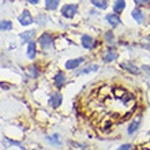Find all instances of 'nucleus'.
I'll return each instance as SVG.
<instances>
[{"label": "nucleus", "instance_id": "2", "mask_svg": "<svg viewBox=\"0 0 150 150\" xmlns=\"http://www.w3.org/2000/svg\"><path fill=\"white\" fill-rule=\"evenodd\" d=\"M76 12H78V6H76V4H66V6L62 8V15L68 18V19L74 18Z\"/></svg>", "mask_w": 150, "mask_h": 150}, {"label": "nucleus", "instance_id": "17", "mask_svg": "<svg viewBox=\"0 0 150 150\" xmlns=\"http://www.w3.org/2000/svg\"><path fill=\"white\" fill-rule=\"evenodd\" d=\"M116 57H117V53L113 51H109L105 53V56H104V62H105V63H109V62H113Z\"/></svg>", "mask_w": 150, "mask_h": 150}, {"label": "nucleus", "instance_id": "8", "mask_svg": "<svg viewBox=\"0 0 150 150\" xmlns=\"http://www.w3.org/2000/svg\"><path fill=\"white\" fill-rule=\"evenodd\" d=\"M82 63H83V57H78V59L68 60L67 63H66V68H67V70H75V68H78Z\"/></svg>", "mask_w": 150, "mask_h": 150}, {"label": "nucleus", "instance_id": "5", "mask_svg": "<svg viewBox=\"0 0 150 150\" xmlns=\"http://www.w3.org/2000/svg\"><path fill=\"white\" fill-rule=\"evenodd\" d=\"M120 67H122L123 70H126V71L131 72L132 75H139L141 74V70L132 63H122L120 64Z\"/></svg>", "mask_w": 150, "mask_h": 150}, {"label": "nucleus", "instance_id": "10", "mask_svg": "<svg viewBox=\"0 0 150 150\" xmlns=\"http://www.w3.org/2000/svg\"><path fill=\"white\" fill-rule=\"evenodd\" d=\"M139 124H141V119L139 117H137V119H134V120H132V122L130 123V126H128V128H127V132H128V134L130 135H132L135 132V131L138 130V127H139Z\"/></svg>", "mask_w": 150, "mask_h": 150}, {"label": "nucleus", "instance_id": "24", "mask_svg": "<svg viewBox=\"0 0 150 150\" xmlns=\"http://www.w3.org/2000/svg\"><path fill=\"white\" fill-rule=\"evenodd\" d=\"M29 3H32V4H37L38 3V0H28Z\"/></svg>", "mask_w": 150, "mask_h": 150}, {"label": "nucleus", "instance_id": "21", "mask_svg": "<svg viewBox=\"0 0 150 150\" xmlns=\"http://www.w3.org/2000/svg\"><path fill=\"white\" fill-rule=\"evenodd\" d=\"M105 40L108 42H112L113 41V33L112 32H105Z\"/></svg>", "mask_w": 150, "mask_h": 150}, {"label": "nucleus", "instance_id": "14", "mask_svg": "<svg viewBox=\"0 0 150 150\" xmlns=\"http://www.w3.org/2000/svg\"><path fill=\"white\" fill-rule=\"evenodd\" d=\"M131 15H132V18H134L138 23H141L143 21V18H145V15H143V12H142V10H139V8H135L134 11L131 12Z\"/></svg>", "mask_w": 150, "mask_h": 150}, {"label": "nucleus", "instance_id": "11", "mask_svg": "<svg viewBox=\"0 0 150 150\" xmlns=\"http://www.w3.org/2000/svg\"><path fill=\"white\" fill-rule=\"evenodd\" d=\"M53 81H55L56 87H62L64 85V82H66V75H64V72H57V74L55 75Z\"/></svg>", "mask_w": 150, "mask_h": 150}, {"label": "nucleus", "instance_id": "20", "mask_svg": "<svg viewBox=\"0 0 150 150\" xmlns=\"http://www.w3.org/2000/svg\"><path fill=\"white\" fill-rule=\"evenodd\" d=\"M12 23L10 21H1L0 22V30H11Z\"/></svg>", "mask_w": 150, "mask_h": 150}, {"label": "nucleus", "instance_id": "16", "mask_svg": "<svg viewBox=\"0 0 150 150\" xmlns=\"http://www.w3.org/2000/svg\"><path fill=\"white\" fill-rule=\"evenodd\" d=\"M91 4L94 7L100 8V10H105L108 7V1L107 0H91Z\"/></svg>", "mask_w": 150, "mask_h": 150}, {"label": "nucleus", "instance_id": "4", "mask_svg": "<svg viewBox=\"0 0 150 150\" xmlns=\"http://www.w3.org/2000/svg\"><path fill=\"white\" fill-rule=\"evenodd\" d=\"M81 41H82V47L86 48V49H93L96 45V41L93 37L87 36V34H83L82 38H81Z\"/></svg>", "mask_w": 150, "mask_h": 150}, {"label": "nucleus", "instance_id": "15", "mask_svg": "<svg viewBox=\"0 0 150 150\" xmlns=\"http://www.w3.org/2000/svg\"><path fill=\"white\" fill-rule=\"evenodd\" d=\"M59 3H60V0H45V7L49 11H53V10L57 8Z\"/></svg>", "mask_w": 150, "mask_h": 150}, {"label": "nucleus", "instance_id": "22", "mask_svg": "<svg viewBox=\"0 0 150 150\" xmlns=\"http://www.w3.org/2000/svg\"><path fill=\"white\" fill-rule=\"evenodd\" d=\"M117 150H132V145H130V143H124V145H122L120 147H117Z\"/></svg>", "mask_w": 150, "mask_h": 150}, {"label": "nucleus", "instance_id": "7", "mask_svg": "<svg viewBox=\"0 0 150 150\" xmlns=\"http://www.w3.org/2000/svg\"><path fill=\"white\" fill-rule=\"evenodd\" d=\"M105 21H107L108 23L111 25L112 28H116V26H119L120 25V18H119L117 14H108L107 16H105Z\"/></svg>", "mask_w": 150, "mask_h": 150}, {"label": "nucleus", "instance_id": "18", "mask_svg": "<svg viewBox=\"0 0 150 150\" xmlns=\"http://www.w3.org/2000/svg\"><path fill=\"white\" fill-rule=\"evenodd\" d=\"M98 70V66H90V67H86V68H82L81 71H78V75H83V74H89V72H94Z\"/></svg>", "mask_w": 150, "mask_h": 150}, {"label": "nucleus", "instance_id": "1", "mask_svg": "<svg viewBox=\"0 0 150 150\" xmlns=\"http://www.w3.org/2000/svg\"><path fill=\"white\" fill-rule=\"evenodd\" d=\"M38 42L42 49H49V48H52V45H53V37H52L49 33H42L38 38Z\"/></svg>", "mask_w": 150, "mask_h": 150}, {"label": "nucleus", "instance_id": "6", "mask_svg": "<svg viewBox=\"0 0 150 150\" xmlns=\"http://www.w3.org/2000/svg\"><path fill=\"white\" fill-rule=\"evenodd\" d=\"M62 101H63V97L60 93H55V94L51 96V98H49V104H51L52 108H59L62 105Z\"/></svg>", "mask_w": 150, "mask_h": 150}, {"label": "nucleus", "instance_id": "12", "mask_svg": "<svg viewBox=\"0 0 150 150\" xmlns=\"http://www.w3.org/2000/svg\"><path fill=\"white\" fill-rule=\"evenodd\" d=\"M34 33H36V30H29V32H25V33H21L19 34V38L23 41V42H30L33 38V36H34Z\"/></svg>", "mask_w": 150, "mask_h": 150}, {"label": "nucleus", "instance_id": "13", "mask_svg": "<svg viewBox=\"0 0 150 150\" xmlns=\"http://www.w3.org/2000/svg\"><path fill=\"white\" fill-rule=\"evenodd\" d=\"M124 8H126V1H124V0H116V1H115V4H113L115 14H119V12H122Z\"/></svg>", "mask_w": 150, "mask_h": 150}, {"label": "nucleus", "instance_id": "23", "mask_svg": "<svg viewBox=\"0 0 150 150\" xmlns=\"http://www.w3.org/2000/svg\"><path fill=\"white\" fill-rule=\"evenodd\" d=\"M137 4H145V6H147V4H150V0H134Z\"/></svg>", "mask_w": 150, "mask_h": 150}, {"label": "nucleus", "instance_id": "19", "mask_svg": "<svg viewBox=\"0 0 150 150\" xmlns=\"http://www.w3.org/2000/svg\"><path fill=\"white\" fill-rule=\"evenodd\" d=\"M48 141H49V143H51V145H55V146H60V145H62V142L59 141V135H57V134L49 137V138H48Z\"/></svg>", "mask_w": 150, "mask_h": 150}, {"label": "nucleus", "instance_id": "9", "mask_svg": "<svg viewBox=\"0 0 150 150\" xmlns=\"http://www.w3.org/2000/svg\"><path fill=\"white\" fill-rule=\"evenodd\" d=\"M37 55V45L34 41L28 42V57L29 59H34Z\"/></svg>", "mask_w": 150, "mask_h": 150}, {"label": "nucleus", "instance_id": "3", "mask_svg": "<svg viewBox=\"0 0 150 150\" xmlns=\"http://www.w3.org/2000/svg\"><path fill=\"white\" fill-rule=\"evenodd\" d=\"M18 21H19V23L22 25V26H29L30 23H33V16H32V14H30L28 10H25V11L19 15Z\"/></svg>", "mask_w": 150, "mask_h": 150}]
</instances>
